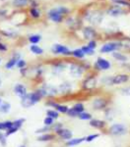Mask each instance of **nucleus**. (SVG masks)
<instances>
[{
	"label": "nucleus",
	"instance_id": "1",
	"mask_svg": "<svg viewBox=\"0 0 130 147\" xmlns=\"http://www.w3.org/2000/svg\"><path fill=\"white\" fill-rule=\"evenodd\" d=\"M69 9L65 6H59L50 9L47 12V18L54 23H61L66 15L69 14Z\"/></svg>",
	"mask_w": 130,
	"mask_h": 147
},
{
	"label": "nucleus",
	"instance_id": "2",
	"mask_svg": "<svg viewBox=\"0 0 130 147\" xmlns=\"http://www.w3.org/2000/svg\"><path fill=\"white\" fill-rule=\"evenodd\" d=\"M106 131L112 136L120 137L126 136L129 130L128 127L125 124H123V123H114V124H112L106 129Z\"/></svg>",
	"mask_w": 130,
	"mask_h": 147
},
{
	"label": "nucleus",
	"instance_id": "3",
	"mask_svg": "<svg viewBox=\"0 0 130 147\" xmlns=\"http://www.w3.org/2000/svg\"><path fill=\"white\" fill-rule=\"evenodd\" d=\"M120 50H121V45H120V41L118 38L112 39L110 41L105 42L100 48V52L103 54H112V52Z\"/></svg>",
	"mask_w": 130,
	"mask_h": 147
},
{
	"label": "nucleus",
	"instance_id": "4",
	"mask_svg": "<svg viewBox=\"0 0 130 147\" xmlns=\"http://www.w3.org/2000/svg\"><path fill=\"white\" fill-rule=\"evenodd\" d=\"M110 100L105 96H98L92 101V108L96 111H105L106 108L110 107Z\"/></svg>",
	"mask_w": 130,
	"mask_h": 147
},
{
	"label": "nucleus",
	"instance_id": "5",
	"mask_svg": "<svg viewBox=\"0 0 130 147\" xmlns=\"http://www.w3.org/2000/svg\"><path fill=\"white\" fill-rule=\"evenodd\" d=\"M85 19H86L91 25H100L103 19V13L99 10L89 11L88 13L85 14Z\"/></svg>",
	"mask_w": 130,
	"mask_h": 147
},
{
	"label": "nucleus",
	"instance_id": "6",
	"mask_svg": "<svg viewBox=\"0 0 130 147\" xmlns=\"http://www.w3.org/2000/svg\"><path fill=\"white\" fill-rule=\"evenodd\" d=\"M129 9L124 8V7L118 5V4L113 3L112 5H110L108 8H106V14L108 16H112V17H119V16L126 15L127 13H129Z\"/></svg>",
	"mask_w": 130,
	"mask_h": 147
},
{
	"label": "nucleus",
	"instance_id": "7",
	"mask_svg": "<svg viewBox=\"0 0 130 147\" xmlns=\"http://www.w3.org/2000/svg\"><path fill=\"white\" fill-rule=\"evenodd\" d=\"M130 80V75L127 73H118L112 76V86L123 85Z\"/></svg>",
	"mask_w": 130,
	"mask_h": 147
},
{
	"label": "nucleus",
	"instance_id": "8",
	"mask_svg": "<svg viewBox=\"0 0 130 147\" xmlns=\"http://www.w3.org/2000/svg\"><path fill=\"white\" fill-rule=\"evenodd\" d=\"M87 69L88 68L85 65H81V64H78V63H72V64H70V66H69V72L73 78L79 79V78H81L82 76L84 75L85 71H86Z\"/></svg>",
	"mask_w": 130,
	"mask_h": 147
},
{
	"label": "nucleus",
	"instance_id": "9",
	"mask_svg": "<svg viewBox=\"0 0 130 147\" xmlns=\"http://www.w3.org/2000/svg\"><path fill=\"white\" fill-rule=\"evenodd\" d=\"M97 86H98V79L94 75L87 77L82 82V87L85 90H93L97 88Z\"/></svg>",
	"mask_w": 130,
	"mask_h": 147
},
{
	"label": "nucleus",
	"instance_id": "10",
	"mask_svg": "<svg viewBox=\"0 0 130 147\" xmlns=\"http://www.w3.org/2000/svg\"><path fill=\"white\" fill-rule=\"evenodd\" d=\"M95 68L98 71H108L112 68V63L108 59L103 57H98L95 62Z\"/></svg>",
	"mask_w": 130,
	"mask_h": 147
},
{
	"label": "nucleus",
	"instance_id": "11",
	"mask_svg": "<svg viewBox=\"0 0 130 147\" xmlns=\"http://www.w3.org/2000/svg\"><path fill=\"white\" fill-rule=\"evenodd\" d=\"M82 34H83V37H84V39L88 40H94L97 38V36H98V32H97V30H95L93 27H85L83 28L82 30Z\"/></svg>",
	"mask_w": 130,
	"mask_h": 147
},
{
	"label": "nucleus",
	"instance_id": "12",
	"mask_svg": "<svg viewBox=\"0 0 130 147\" xmlns=\"http://www.w3.org/2000/svg\"><path fill=\"white\" fill-rule=\"evenodd\" d=\"M110 55H112V58L113 59V60H115L117 63L121 64V65H125V64H127V63H128V61H129L128 55L123 53L122 51L112 52Z\"/></svg>",
	"mask_w": 130,
	"mask_h": 147
},
{
	"label": "nucleus",
	"instance_id": "13",
	"mask_svg": "<svg viewBox=\"0 0 130 147\" xmlns=\"http://www.w3.org/2000/svg\"><path fill=\"white\" fill-rule=\"evenodd\" d=\"M51 50L54 54H62V55L65 56L72 55V51H70V49L67 46L62 45V44H54Z\"/></svg>",
	"mask_w": 130,
	"mask_h": 147
},
{
	"label": "nucleus",
	"instance_id": "14",
	"mask_svg": "<svg viewBox=\"0 0 130 147\" xmlns=\"http://www.w3.org/2000/svg\"><path fill=\"white\" fill-rule=\"evenodd\" d=\"M89 125L92 127L99 130H103L106 129L108 127V123L105 120H101V119H92L91 121H89Z\"/></svg>",
	"mask_w": 130,
	"mask_h": 147
},
{
	"label": "nucleus",
	"instance_id": "15",
	"mask_svg": "<svg viewBox=\"0 0 130 147\" xmlns=\"http://www.w3.org/2000/svg\"><path fill=\"white\" fill-rule=\"evenodd\" d=\"M42 93V95H48V96H55L58 93V89H56L55 87L52 85H44L42 87V89L39 90Z\"/></svg>",
	"mask_w": 130,
	"mask_h": 147
},
{
	"label": "nucleus",
	"instance_id": "16",
	"mask_svg": "<svg viewBox=\"0 0 130 147\" xmlns=\"http://www.w3.org/2000/svg\"><path fill=\"white\" fill-rule=\"evenodd\" d=\"M66 24L72 30H78L80 27H81V21L77 20L76 18H73V17H69L66 20Z\"/></svg>",
	"mask_w": 130,
	"mask_h": 147
},
{
	"label": "nucleus",
	"instance_id": "17",
	"mask_svg": "<svg viewBox=\"0 0 130 147\" xmlns=\"http://www.w3.org/2000/svg\"><path fill=\"white\" fill-rule=\"evenodd\" d=\"M57 134L62 139H65V140H67V141L70 140V139L72 138V136H73V134H72V131H71L70 129H63V127L57 130Z\"/></svg>",
	"mask_w": 130,
	"mask_h": 147
},
{
	"label": "nucleus",
	"instance_id": "18",
	"mask_svg": "<svg viewBox=\"0 0 130 147\" xmlns=\"http://www.w3.org/2000/svg\"><path fill=\"white\" fill-rule=\"evenodd\" d=\"M58 92L59 93H63V94H67L70 93L71 90H72V84L68 82H65L63 84H61L58 86Z\"/></svg>",
	"mask_w": 130,
	"mask_h": 147
},
{
	"label": "nucleus",
	"instance_id": "19",
	"mask_svg": "<svg viewBox=\"0 0 130 147\" xmlns=\"http://www.w3.org/2000/svg\"><path fill=\"white\" fill-rule=\"evenodd\" d=\"M122 51L130 52V37H118Z\"/></svg>",
	"mask_w": 130,
	"mask_h": 147
},
{
	"label": "nucleus",
	"instance_id": "20",
	"mask_svg": "<svg viewBox=\"0 0 130 147\" xmlns=\"http://www.w3.org/2000/svg\"><path fill=\"white\" fill-rule=\"evenodd\" d=\"M103 114H105V119L106 122H110L114 119L115 116V111L112 107H108L103 111Z\"/></svg>",
	"mask_w": 130,
	"mask_h": 147
},
{
	"label": "nucleus",
	"instance_id": "21",
	"mask_svg": "<svg viewBox=\"0 0 130 147\" xmlns=\"http://www.w3.org/2000/svg\"><path fill=\"white\" fill-rule=\"evenodd\" d=\"M34 104H35V102L34 101V99H33V96H32V93L31 94H27L25 97H23L22 99V105L24 107H31V106H33Z\"/></svg>",
	"mask_w": 130,
	"mask_h": 147
},
{
	"label": "nucleus",
	"instance_id": "22",
	"mask_svg": "<svg viewBox=\"0 0 130 147\" xmlns=\"http://www.w3.org/2000/svg\"><path fill=\"white\" fill-rule=\"evenodd\" d=\"M14 90H15V93L17 95L22 97V98L27 95V89H26V87L23 84H17L15 86V88H14Z\"/></svg>",
	"mask_w": 130,
	"mask_h": 147
},
{
	"label": "nucleus",
	"instance_id": "23",
	"mask_svg": "<svg viewBox=\"0 0 130 147\" xmlns=\"http://www.w3.org/2000/svg\"><path fill=\"white\" fill-rule=\"evenodd\" d=\"M83 141H85V137H78V138H71L70 140H68L66 142V145L72 147V146H76L81 144Z\"/></svg>",
	"mask_w": 130,
	"mask_h": 147
},
{
	"label": "nucleus",
	"instance_id": "24",
	"mask_svg": "<svg viewBox=\"0 0 130 147\" xmlns=\"http://www.w3.org/2000/svg\"><path fill=\"white\" fill-rule=\"evenodd\" d=\"M50 105H52L54 108H56L57 112H60L63 114H67L68 110H69V108L65 105H60V104H57V103H50Z\"/></svg>",
	"mask_w": 130,
	"mask_h": 147
},
{
	"label": "nucleus",
	"instance_id": "25",
	"mask_svg": "<svg viewBox=\"0 0 130 147\" xmlns=\"http://www.w3.org/2000/svg\"><path fill=\"white\" fill-rule=\"evenodd\" d=\"M119 94L124 97H130V84L123 85L119 88Z\"/></svg>",
	"mask_w": 130,
	"mask_h": 147
},
{
	"label": "nucleus",
	"instance_id": "26",
	"mask_svg": "<svg viewBox=\"0 0 130 147\" xmlns=\"http://www.w3.org/2000/svg\"><path fill=\"white\" fill-rule=\"evenodd\" d=\"M19 57H20V55H19V54H15L13 58H12L11 60L6 64V66H5L6 69H11L12 67H13V66H15L16 64L18 63V61H19V60H18Z\"/></svg>",
	"mask_w": 130,
	"mask_h": 147
},
{
	"label": "nucleus",
	"instance_id": "27",
	"mask_svg": "<svg viewBox=\"0 0 130 147\" xmlns=\"http://www.w3.org/2000/svg\"><path fill=\"white\" fill-rule=\"evenodd\" d=\"M72 109L75 111V112H77L78 114H81L83 112H85V106H84V104L81 103V102L74 104V105H73V107H72Z\"/></svg>",
	"mask_w": 130,
	"mask_h": 147
},
{
	"label": "nucleus",
	"instance_id": "28",
	"mask_svg": "<svg viewBox=\"0 0 130 147\" xmlns=\"http://www.w3.org/2000/svg\"><path fill=\"white\" fill-rule=\"evenodd\" d=\"M101 84L105 86H112V76H105L101 79Z\"/></svg>",
	"mask_w": 130,
	"mask_h": 147
},
{
	"label": "nucleus",
	"instance_id": "29",
	"mask_svg": "<svg viewBox=\"0 0 130 147\" xmlns=\"http://www.w3.org/2000/svg\"><path fill=\"white\" fill-rule=\"evenodd\" d=\"M72 56L77 59H83L85 57V53L83 52L82 48H77L72 51Z\"/></svg>",
	"mask_w": 130,
	"mask_h": 147
},
{
	"label": "nucleus",
	"instance_id": "30",
	"mask_svg": "<svg viewBox=\"0 0 130 147\" xmlns=\"http://www.w3.org/2000/svg\"><path fill=\"white\" fill-rule=\"evenodd\" d=\"M78 118L82 121H91L93 119V116H92V114H90L88 112H83L81 114H79Z\"/></svg>",
	"mask_w": 130,
	"mask_h": 147
},
{
	"label": "nucleus",
	"instance_id": "31",
	"mask_svg": "<svg viewBox=\"0 0 130 147\" xmlns=\"http://www.w3.org/2000/svg\"><path fill=\"white\" fill-rule=\"evenodd\" d=\"M28 3H29V0H13V5L18 8L25 7Z\"/></svg>",
	"mask_w": 130,
	"mask_h": 147
},
{
	"label": "nucleus",
	"instance_id": "32",
	"mask_svg": "<svg viewBox=\"0 0 130 147\" xmlns=\"http://www.w3.org/2000/svg\"><path fill=\"white\" fill-rule=\"evenodd\" d=\"M83 52L85 53V55H89V56H93L95 54V50L94 49H91L88 45H84L81 47Z\"/></svg>",
	"mask_w": 130,
	"mask_h": 147
},
{
	"label": "nucleus",
	"instance_id": "33",
	"mask_svg": "<svg viewBox=\"0 0 130 147\" xmlns=\"http://www.w3.org/2000/svg\"><path fill=\"white\" fill-rule=\"evenodd\" d=\"M30 49H31V51H32L33 53L37 54V55H39V54L44 53V50H42L41 47H39L37 45H31Z\"/></svg>",
	"mask_w": 130,
	"mask_h": 147
},
{
	"label": "nucleus",
	"instance_id": "34",
	"mask_svg": "<svg viewBox=\"0 0 130 147\" xmlns=\"http://www.w3.org/2000/svg\"><path fill=\"white\" fill-rule=\"evenodd\" d=\"M30 15L32 16L33 18H39V16H41V12H39V9L37 8H31L30 10Z\"/></svg>",
	"mask_w": 130,
	"mask_h": 147
},
{
	"label": "nucleus",
	"instance_id": "35",
	"mask_svg": "<svg viewBox=\"0 0 130 147\" xmlns=\"http://www.w3.org/2000/svg\"><path fill=\"white\" fill-rule=\"evenodd\" d=\"M99 136H100V134H89L88 136L85 137V141H86V142H92V141H94L95 139L98 138Z\"/></svg>",
	"mask_w": 130,
	"mask_h": 147
},
{
	"label": "nucleus",
	"instance_id": "36",
	"mask_svg": "<svg viewBox=\"0 0 130 147\" xmlns=\"http://www.w3.org/2000/svg\"><path fill=\"white\" fill-rule=\"evenodd\" d=\"M41 35H39V34H34V35H31V36L29 37V40L31 42H32L33 44H35V43H37V42L41 40Z\"/></svg>",
	"mask_w": 130,
	"mask_h": 147
},
{
	"label": "nucleus",
	"instance_id": "37",
	"mask_svg": "<svg viewBox=\"0 0 130 147\" xmlns=\"http://www.w3.org/2000/svg\"><path fill=\"white\" fill-rule=\"evenodd\" d=\"M47 114V117H50L52 118V119H57V118L59 117V114L57 111H53V110H48L46 112Z\"/></svg>",
	"mask_w": 130,
	"mask_h": 147
},
{
	"label": "nucleus",
	"instance_id": "38",
	"mask_svg": "<svg viewBox=\"0 0 130 147\" xmlns=\"http://www.w3.org/2000/svg\"><path fill=\"white\" fill-rule=\"evenodd\" d=\"M53 138H54L53 134H44L42 136H39V140L46 141V140H51V139H53Z\"/></svg>",
	"mask_w": 130,
	"mask_h": 147
},
{
	"label": "nucleus",
	"instance_id": "39",
	"mask_svg": "<svg viewBox=\"0 0 130 147\" xmlns=\"http://www.w3.org/2000/svg\"><path fill=\"white\" fill-rule=\"evenodd\" d=\"M9 110H10V104H8V103L1 104V106H0V111H1V112L7 113V112H9Z\"/></svg>",
	"mask_w": 130,
	"mask_h": 147
},
{
	"label": "nucleus",
	"instance_id": "40",
	"mask_svg": "<svg viewBox=\"0 0 130 147\" xmlns=\"http://www.w3.org/2000/svg\"><path fill=\"white\" fill-rule=\"evenodd\" d=\"M90 48L91 49H96L97 48V40L94 39V40H90V41H88V44H87Z\"/></svg>",
	"mask_w": 130,
	"mask_h": 147
},
{
	"label": "nucleus",
	"instance_id": "41",
	"mask_svg": "<svg viewBox=\"0 0 130 147\" xmlns=\"http://www.w3.org/2000/svg\"><path fill=\"white\" fill-rule=\"evenodd\" d=\"M67 114H68V116H69V117H73V118L78 117V116H79V114H78L77 112H75V111L73 110L72 108H70L69 110H68Z\"/></svg>",
	"mask_w": 130,
	"mask_h": 147
},
{
	"label": "nucleus",
	"instance_id": "42",
	"mask_svg": "<svg viewBox=\"0 0 130 147\" xmlns=\"http://www.w3.org/2000/svg\"><path fill=\"white\" fill-rule=\"evenodd\" d=\"M44 125H50L53 124V119H52V118H50V117H46V119H44Z\"/></svg>",
	"mask_w": 130,
	"mask_h": 147
},
{
	"label": "nucleus",
	"instance_id": "43",
	"mask_svg": "<svg viewBox=\"0 0 130 147\" xmlns=\"http://www.w3.org/2000/svg\"><path fill=\"white\" fill-rule=\"evenodd\" d=\"M17 129H18V127H10V129H8V131H7V134H13V132H15V131H17Z\"/></svg>",
	"mask_w": 130,
	"mask_h": 147
},
{
	"label": "nucleus",
	"instance_id": "44",
	"mask_svg": "<svg viewBox=\"0 0 130 147\" xmlns=\"http://www.w3.org/2000/svg\"><path fill=\"white\" fill-rule=\"evenodd\" d=\"M25 65H26V62L24 60H19L18 63H17V67L20 68V69H22L23 67H25Z\"/></svg>",
	"mask_w": 130,
	"mask_h": 147
},
{
	"label": "nucleus",
	"instance_id": "45",
	"mask_svg": "<svg viewBox=\"0 0 130 147\" xmlns=\"http://www.w3.org/2000/svg\"><path fill=\"white\" fill-rule=\"evenodd\" d=\"M0 50H1V51H6V50H7L6 46H5V45H4V44L0 43Z\"/></svg>",
	"mask_w": 130,
	"mask_h": 147
},
{
	"label": "nucleus",
	"instance_id": "46",
	"mask_svg": "<svg viewBox=\"0 0 130 147\" xmlns=\"http://www.w3.org/2000/svg\"><path fill=\"white\" fill-rule=\"evenodd\" d=\"M5 129V125H4V123H0V129Z\"/></svg>",
	"mask_w": 130,
	"mask_h": 147
},
{
	"label": "nucleus",
	"instance_id": "47",
	"mask_svg": "<svg viewBox=\"0 0 130 147\" xmlns=\"http://www.w3.org/2000/svg\"><path fill=\"white\" fill-rule=\"evenodd\" d=\"M110 1L112 2V3H116V2H118V1H120V0H110Z\"/></svg>",
	"mask_w": 130,
	"mask_h": 147
},
{
	"label": "nucleus",
	"instance_id": "48",
	"mask_svg": "<svg viewBox=\"0 0 130 147\" xmlns=\"http://www.w3.org/2000/svg\"><path fill=\"white\" fill-rule=\"evenodd\" d=\"M0 84H1V80H0Z\"/></svg>",
	"mask_w": 130,
	"mask_h": 147
},
{
	"label": "nucleus",
	"instance_id": "49",
	"mask_svg": "<svg viewBox=\"0 0 130 147\" xmlns=\"http://www.w3.org/2000/svg\"><path fill=\"white\" fill-rule=\"evenodd\" d=\"M21 147H25V146H21Z\"/></svg>",
	"mask_w": 130,
	"mask_h": 147
},
{
	"label": "nucleus",
	"instance_id": "50",
	"mask_svg": "<svg viewBox=\"0 0 130 147\" xmlns=\"http://www.w3.org/2000/svg\"><path fill=\"white\" fill-rule=\"evenodd\" d=\"M0 103H1V100H0Z\"/></svg>",
	"mask_w": 130,
	"mask_h": 147
}]
</instances>
